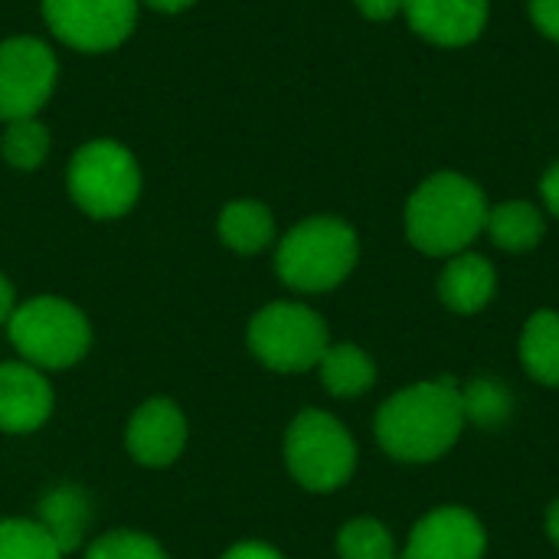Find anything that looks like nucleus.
I'll return each mask as SVG.
<instances>
[{"instance_id":"nucleus-27","label":"nucleus","mask_w":559,"mask_h":559,"mask_svg":"<svg viewBox=\"0 0 559 559\" xmlns=\"http://www.w3.org/2000/svg\"><path fill=\"white\" fill-rule=\"evenodd\" d=\"M223 559H285L275 547H269V544H255V540H246V544H236V547H229Z\"/></svg>"},{"instance_id":"nucleus-18","label":"nucleus","mask_w":559,"mask_h":559,"mask_svg":"<svg viewBox=\"0 0 559 559\" xmlns=\"http://www.w3.org/2000/svg\"><path fill=\"white\" fill-rule=\"evenodd\" d=\"M318 373H321V386L337 400L364 396L377 383V364L357 344H331L318 364Z\"/></svg>"},{"instance_id":"nucleus-23","label":"nucleus","mask_w":559,"mask_h":559,"mask_svg":"<svg viewBox=\"0 0 559 559\" xmlns=\"http://www.w3.org/2000/svg\"><path fill=\"white\" fill-rule=\"evenodd\" d=\"M66 554L43 531L39 521H0V559H62Z\"/></svg>"},{"instance_id":"nucleus-5","label":"nucleus","mask_w":559,"mask_h":559,"mask_svg":"<svg viewBox=\"0 0 559 559\" xmlns=\"http://www.w3.org/2000/svg\"><path fill=\"white\" fill-rule=\"evenodd\" d=\"M7 328L23 360L29 367H46V370H66L79 364L92 344L85 314L66 298H52V295H39L13 308Z\"/></svg>"},{"instance_id":"nucleus-7","label":"nucleus","mask_w":559,"mask_h":559,"mask_svg":"<svg viewBox=\"0 0 559 559\" xmlns=\"http://www.w3.org/2000/svg\"><path fill=\"white\" fill-rule=\"evenodd\" d=\"M66 180L72 203L95 219H115L128 213L141 193L138 160L118 141H92L79 147L69 160Z\"/></svg>"},{"instance_id":"nucleus-6","label":"nucleus","mask_w":559,"mask_h":559,"mask_svg":"<svg viewBox=\"0 0 559 559\" xmlns=\"http://www.w3.org/2000/svg\"><path fill=\"white\" fill-rule=\"evenodd\" d=\"M331 347L324 318L298 301H275L252 314L249 350L278 373L314 370Z\"/></svg>"},{"instance_id":"nucleus-8","label":"nucleus","mask_w":559,"mask_h":559,"mask_svg":"<svg viewBox=\"0 0 559 559\" xmlns=\"http://www.w3.org/2000/svg\"><path fill=\"white\" fill-rule=\"evenodd\" d=\"M56 52L36 36H10L0 43V118H36L56 88Z\"/></svg>"},{"instance_id":"nucleus-10","label":"nucleus","mask_w":559,"mask_h":559,"mask_svg":"<svg viewBox=\"0 0 559 559\" xmlns=\"http://www.w3.org/2000/svg\"><path fill=\"white\" fill-rule=\"evenodd\" d=\"M488 531L475 511L445 504L416 521L403 559H485Z\"/></svg>"},{"instance_id":"nucleus-16","label":"nucleus","mask_w":559,"mask_h":559,"mask_svg":"<svg viewBox=\"0 0 559 559\" xmlns=\"http://www.w3.org/2000/svg\"><path fill=\"white\" fill-rule=\"evenodd\" d=\"M521 364L540 386H559V311H534L521 331L518 344Z\"/></svg>"},{"instance_id":"nucleus-14","label":"nucleus","mask_w":559,"mask_h":559,"mask_svg":"<svg viewBox=\"0 0 559 559\" xmlns=\"http://www.w3.org/2000/svg\"><path fill=\"white\" fill-rule=\"evenodd\" d=\"M498 272L478 252H459L439 275V298L455 314H478L495 301Z\"/></svg>"},{"instance_id":"nucleus-4","label":"nucleus","mask_w":559,"mask_h":559,"mask_svg":"<svg viewBox=\"0 0 559 559\" xmlns=\"http://www.w3.org/2000/svg\"><path fill=\"white\" fill-rule=\"evenodd\" d=\"M285 465L301 488L328 495L354 478L357 442L337 416L324 409H305L285 432Z\"/></svg>"},{"instance_id":"nucleus-31","label":"nucleus","mask_w":559,"mask_h":559,"mask_svg":"<svg viewBox=\"0 0 559 559\" xmlns=\"http://www.w3.org/2000/svg\"><path fill=\"white\" fill-rule=\"evenodd\" d=\"M547 537L554 540V547L559 550V498L547 508Z\"/></svg>"},{"instance_id":"nucleus-3","label":"nucleus","mask_w":559,"mask_h":559,"mask_svg":"<svg viewBox=\"0 0 559 559\" xmlns=\"http://www.w3.org/2000/svg\"><path fill=\"white\" fill-rule=\"evenodd\" d=\"M360 259V239L350 223L337 216L301 219L278 242L275 269L278 278L295 292H331L337 288Z\"/></svg>"},{"instance_id":"nucleus-9","label":"nucleus","mask_w":559,"mask_h":559,"mask_svg":"<svg viewBox=\"0 0 559 559\" xmlns=\"http://www.w3.org/2000/svg\"><path fill=\"white\" fill-rule=\"evenodd\" d=\"M52 36L82 52L121 46L138 20V0H43Z\"/></svg>"},{"instance_id":"nucleus-25","label":"nucleus","mask_w":559,"mask_h":559,"mask_svg":"<svg viewBox=\"0 0 559 559\" xmlns=\"http://www.w3.org/2000/svg\"><path fill=\"white\" fill-rule=\"evenodd\" d=\"M534 26L559 43V0H527Z\"/></svg>"},{"instance_id":"nucleus-20","label":"nucleus","mask_w":559,"mask_h":559,"mask_svg":"<svg viewBox=\"0 0 559 559\" xmlns=\"http://www.w3.org/2000/svg\"><path fill=\"white\" fill-rule=\"evenodd\" d=\"M462 396V416L465 426H478V429H501L511 416H514V396L508 393L504 383L491 380V377H475L472 383L459 386Z\"/></svg>"},{"instance_id":"nucleus-2","label":"nucleus","mask_w":559,"mask_h":559,"mask_svg":"<svg viewBox=\"0 0 559 559\" xmlns=\"http://www.w3.org/2000/svg\"><path fill=\"white\" fill-rule=\"evenodd\" d=\"M485 223H488L485 190L455 170L426 177L406 203L409 242L436 259H452L459 252H468V246L485 233Z\"/></svg>"},{"instance_id":"nucleus-15","label":"nucleus","mask_w":559,"mask_h":559,"mask_svg":"<svg viewBox=\"0 0 559 559\" xmlns=\"http://www.w3.org/2000/svg\"><path fill=\"white\" fill-rule=\"evenodd\" d=\"M39 524L43 531L56 540V547L62 554H72L88 524H92V501L82 488L75 485H59L52 488L43 501H39Z\"/></svg>"},{"instance_id":"nucleus-13","label":"nucleus","mask_w":559,"mask_h":559,"mask_svg":"<svg viewBox=\"0 0 559 559\" xmlns=\"http://www.w3.org/2000/svg\"><path fill=\"white\" fill-rule=\"evenodd\" d=\"M52 413V386L29 364H0V432H33Z\"/></svg>"},{"instance_id":"nucleus-11","label":"nucleus","mask_w":559,"mask_h":559,"mask_svg":"<svg viewBox=\"0 0 559 559\" xmlns=\"http://www.w3.org/2000/svg\"><path fill=\"white\" fill-rule=\"evenodd\" d=\"M124 442H128V452L134 462H141L147 468H164L187 445V419L177 409V403L154 396V400L141 403L138 413L131 416Z\"/></svg>"},{"instance_id":"nucleus-19","label":"nucleus","mask_w":559,"mask_h":559,"mask_svg":"<svg viewBox=\"0 0 559 559\" xmlns=\"http://www.w3.org/2000/svg\"><path fill=\"white\" fill-rule=\"evenodd\" d=\"M219 236L239 255H255L275 239V219L259 200H233L219 213Z\"/></svg>"},{"instance_id":"nucleus-26","label":"nucleus","mask_w":559,"mask_h":559,"mask_svg":"<svg viewBox=\"0 0 559 559\" xmlns=\"http://www.w3.org/2000/svg\"><path fill=\"white\" fill-rule=\"evenodd\" d=\"M357 3V10L367 16V20H373V23H386V20H393L396 13H403V0H354Z\"/></svg>"},{"instance_id":"nucleus-17","label":"nucleus","mask_w":559,"mask_h":559,"mask_svg":"<svg viewBox=\"0 0 559 559\" xmlns=\"http://www.w3.org/2000/svg\"><path fill=\"white\" fill-rule=\"evenodd\" d=\"M485 233L504 252H531L544 242L547 223L531 200H504L498 206H488Z\"/></svg>"},{"instance_id":"nucleus-24","label":"nucleus","mask_w":559,"mask_h":559,"mask_svg":"<svg viewBox=\"0 0 559 559\" xmlns=\"http://www.w3.org/2000/svg\"><path fill=\"white\" fill-rule=\"evenodd\" d=\"M85 559H167L164 547L138 531H111L98 537Z\"/></svg>"},{"instance_id":"nucleus-22","label":"nucleus","mask_w":559,"mask_h":559,"mask_svg":"<svg viewBox=\"0 0 559 559\" xmlns=\"http://www.w3.org/2000/svg\"><path fill=\"white\" fill-rule=\"evenodd\" d=\"M49 151V131L36 118H16L7 121L3 138H0V154L10 167L16 170H36L46 160Z\"/></svg>"},{"instance_id":"nucleus-12","label":"nucleus","mask_w":559,"mask_h":559,"mask_svg":"<svg viewBox=\"0 0 559 559\" xmlns=\"http://www.w3.org/2000/svg\"><path fill=\"white\" fill-rule=\"evenodd\" d=\"M488 0H403L409 26L436 46H468L488 23Z\"/></svg>"},{"instance_id":"nucleus-21","label":"nucleus","mask_w":559,"mask_h":559,"mask_svg":"<svg viewBox=\"0 0 559 559\" xmlns=\"http://www.w3.org/2000/svg\"><path fill=\"white\" fill-rule=\"evenodd\" d=\"M337 559H396V540L377 518H354L337 531Z\"/></svg>"},{"instance_id":"nucleus-28","label":"nucleus","mask_w":559,"mask_h":559,"mask_svg":"<svg viewBox=\"0 0 559 559\" xmlns=\"http://www.w3.org/2000/svg\"><path fill=\"white\" fill-rule=\"evenodd\" d=\"M540 197H544L547 210L559 219V160L544 174V180H540Z\"/></svg>"},{"instance_id":"nucleus-1","label":"nucleus","mask_w":559,"mask_h":559,"mask_svg":"<svg viewBox=\"0 0 559 559\" xmlns=\"http://www.w3.org/2000/svg\"><path fill=\"white\" fill-rule=\"evenodd\" d=\"M465 432L462 396L452 377L393 393L373 419V436L393 462L429 465L452 452Z\"/></svg>"},{"instance_id":"nucleus-29","label":"nucleus","mask_w":559,"mask_h":559,"mask_svg":"<svg viewBox=\"0 0 559 559\" xmlns=\"http://www.w3.org/2000/svg\"><path fill=\"white\" fill-rule=\"evenodd\" d=\"M10 314H13V285H10L7 275L0 272V324L10 321Z\"/></svg>"},{"instance_id":"nucleus-30","label":"nucleus","mask_w":559,"mask_h":559,"mask_svg":"<svg viewBox=\"0 0 559 559\" xmlns=\"http://www.w3.org/2000/svg\"><path fill=\"white\" fill-rule=\"evenodd\" d=\"M144 3L154 7V10H160V13H180V10L193 7L197 0H144Z\"/></svg>"}]
</instances>
